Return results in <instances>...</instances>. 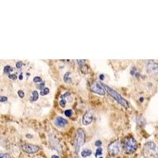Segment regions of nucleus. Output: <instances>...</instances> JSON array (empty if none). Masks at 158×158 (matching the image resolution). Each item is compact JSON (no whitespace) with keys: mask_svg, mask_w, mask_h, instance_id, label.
<instances>
[{"mask_svg":"<svg viewBox=\"0 0 158 158\" xmlns=\"http://www.w3.org/2000/svg\"><path fill=\"white\" fill-rule=\"evenodd\" d=\"M101 85H102V87L104 88V90H105V92H107V93H108L114 100H115L118 103L120 104L121 105L124 106L125 108H128L129 106L127 101H126L118 92H116L115 90H113V89H112V88H110L107 85H105V84H101Z\"/></svg>","mask_w":158,"mask_h":158,"instance_id":"obj_1","label":"nucleus"},{"mask_svg":"<svg viewBox=\"0 0 158 158\" xmlns=\"http://www.w3.org/2000/svg\"><path fill=\"white\" fill-rule=\"evenodd\" d=\"M143 153L146 158H158L157 146L153 142H146L144 146Z\"/></svg>","mask_w":158,"mask_h":158,"instance_id":"obj_2","label":"nucleus"},{"mask_svg":"<svg viewBox=\"0 0 158 158\" xmlns=\"http://www.w3.org/2000/svg\"><path fill=\"white\" fill-rule=\"evenodd\" d=\"M137 143L135 138L133 137H126L123 141V149L126 154H134L137 150Z\"/></svg>","mask_w":158,"mask_h":158,"instance_id":"obj_3","label":"nucleus"},{"mask_svg":"<svg viewBox=\"0 0 158 158\" xmlns=\"http://www.w3.org/2000/svg\"><path fill=\"white\" fill-rule=\"evenodd\" d=\"M85 134L82 129H78L76 132L75 142H74V147H75L76 153H78L80 150V148L85 144Z\"/></svg>","mask_w":158,"mask_h":158,"instance_id":"obj_4","label":"nucleus"},{"mask_svg":"<svg viewBox=\"0 0 158 158\" xmlns=\"http://www.w3.org/2000/svg\"><path fill=\"white\" fill-rule=\"evenodd\" d=\"M108 154H110V156L112 157L116 156L117 154H119V151H120V143H119L118 140L112 142V143L108 146Z\"/></svg>","mask_w":158,"mask_h":158,"instance_id":"obj_5","label":"nucleus"},{"mask_svg":"<svg viewBox=\"0 0 158 158\" xmlns=\"http://www.w3.org/2000/svg\"><path fill=\"white\" fill-rule=\"evenodd\" d=\"M21 148H22L23 151H25V153L30 154H36V153L39 151L40 149V147L38 146L32 144H24L21 146Z\"/></svg>","mask_w":158,"mask_h":158,"instance_id":"obj_6","label":"nucleus"},{"mask_svg":"<svg viewBox=\"0 0 158 158\" xmlns=\"http://www.w3.org/2000/svg\"><path fill=\"white\" fill-rule=\"evenodd\" d=\"M146 71L148 73L151 75H156L158 73V64L154 61L148 62L146 67Z\"/></svg>","mask_w":158,"mask_h":158,"instance_id":"obj_7","label":"nucleus"},{"mask_svg":"<svg viewBox=\"0 0 158 158\" xmlns=\"http://www.w3.org/2000/svg\"><path fill=\"white\" fill-rule=\"evenodd\" d=\"M91 90L95 93L103 96L105 94V90H104V88L102 87L101 84L98 82H94L91 85Z\"/></svg>","mask_w":158,"mask_h":158,"instance_id":"obj_8","label":"nucleus"},{"mask_svg":"<svg viewBox=\"0 0 158 158\" xmlns=\"http://www.w3.org/2000/svg\"><path fill=\"white\" fill-rule=\"evenodd\" d=\"M94 117V112L92 110L88 111L84 115V116L82 118V123L85 126H88L90 124L92 123V122L93 120Z\"/></svg>","mask_w":158,"mask_h":158,"instance_id":"obj_9","label":"nucleus"},{"mask_svg":"<svg viewBox=\"0 0 158 158\" xmlns=\"http://www.w3.org/2000/svg\"><path fill=\"white\" fill-rule=\"evenodd\" d=\"M55 124L58 127H60V128H63L65 126H67L68 124V122H67V119H63L62 117H57L55 121Z\"/></svg>","mask_w":158,"mask_h":158,"instance_id":"obj_10","label":"nucleus"},{"mask_svg":"<svg viewBox=\"0 0 158 158\" xmlns=\"http://www.w3.org/2000/svg\"><path fill=\"white\" fill-rule=\"evenodd\" d=\"M78 64H79V67H80L81 71L83 73H87L88 72V68L87 66L85 65V61L84 60H78Z\"/></svg>","mask_w":158,"mask_h":158,"instance_id":"obj_11","label":"nucleus"},{"mask_svg":"<svg viewBox=\"0 0 158 158\" xmlns=\"http://www.w3.org/2000/svg\"><path fill=\"white\" fill-rule=\"evenodd\" d=\"M92 150L90 149H83L82 151V153H81V155H82V157H90L92 155Z\"/></svg>","mask_w":158,"mask_h":158,"instance_id":"obj_12","label":"nucleus"},{"mask_svg":"<svg viewBox=\"0 0 158 158\" xmlns=\"http://www.w3.org/2000/svg\"><path fill=\"white\" fill-rule=\"evenodd\" d=\"M63 80H64L65 83H67V84H71L72 82V79L71 78V72H67L65 73Z\"/></svg>","mask_w":158,"mask_h":158,"instance_id":"obj_13","label":"nucleus"},{"mask_svg":"<svg viewBox=\"0 0 158 158\" xmlns=\"http://www.w3.org/2000/svg\"><path fill=\"white\" fill-rule=\"evenodd\" d=\"M38 98H39V94H38V93H37L36 90H34V91H32V101H36L38 100Z\"/></svg>","mask_w":158,"mask_h":158,"instance_id":"obj_14","label":"nucleus"},{"mask_svg":"<svg viewBox=\"0 0 158 158\" xmlns=\"http://www.w3.org/2000/svg\"><path fill=\"white\" fill-rule=\"evenodd\" d=\"M49 92H50V90H49L48 88L45 87L44 89H43V90H41L40 95H41V96H46V95H48V94L49 93Z\"/></svg>","mask_w":158,"mask_h":158,"instance_id":"obj_15","label":"nucleus"},{"mask_svg":"<svg viewBox=\"0 0 158 158\" xmlns=\"http://www.w3.org/2000/svg\"><path fill=\"white\" fill-rule=\"evenodd\" d=\"M13 71V68L10 66H6L4 67V73H10V72Z\"/></svg>","mask_w":158,"mask_h":158,"instance_id":"obj_16","label":"nucleus"},{"mask_svg":"<svg viewBox=\"0 0 158 158\" xmlns=\"http://www.w3.org/2000/svg\"><path fill=\"white\" fill-rule=\"evenodd\" d=\"M103 153V149L101 147H98L96 150V157H101Z\"/></svg>","mask_w":158,"mask_h":158,"instance_id":"obj_17","label":"nucleus"},{"mask_svg":"<svg viewBox=\"0 0 158 158\" xmlns=\"http://www.w3.org/2000/svg\"><path fill=\"white\" fill-rule=\"evenodd\" d=\"M66 104H67V101L64 100V99H61V101H60V107H62V108H65V107H66Z\"/></svg>","mask_w":158,"mask_h":158,"instance_id":"obj_18","label":"nucleus"},{"mask_svg":"<svg viewBox=\"0 0 158 158\" xmlns=\"http://www.w3.org/2000/svg\"><path fill=\"white\" fill-rule=\"evenodd\" d=\"M72 115H73V111L71 110V109H68V110L65 111V115L67 117H71L72 116Z\"/></svg>","mask_w":158,"mask_h":158,"instance_id":"obj_19","label":"nucleus"},{"mask_svg":"<svg viewBox=\"0 0 158 158\" xmlns=\"http://www.w3.org/2000/svg\"><path fill=\"white\" fill-rule=\"evenodd\" d=\"M33 82L35 83H38V82H42V78L40 77H35L33 78Z\"/></svg>","mask_w":158,"mask_h":158,"instance_id":"obj_20","label":"nucleus"},{"mask_svg":"<svg viewBox=\"0 0 158 158\" xmlns=\"http://www.w3.org/2000/svg\"><path fill=\"white\" fill-rule=\"evenodd\" d=\"M23 62H21V61H18V62H17V63H16V67L18 69H20V68H21V67H23Z\"/></svg>","mask_w":158,"mask_h":158,"instance_id":"obj_21","label":"nucleus"},{"mask_svg":"<svg viewBox=\"0 0 158 158\" xmlns=\"http://www.w3.org/2000/svg\"><path fill=\"white\" fill-rule=\"evenodd\" d=\"M18 96H20L21 98H24V97H25V93H24L22 90H18Z\"/></svg>","mask_w":158,"mask_h":158,"instance_id":"obj_22","label":"nucleus"},{"mask_svg":"<svg viewBox=\"0 0 158 158\" xmlns=\"http://www.w3.org/2000/svg\"><path fill=\"white\" fill-rule=\"evenodd\" d=\"M7 100H8V98H7V96H0V102H6V101H7Z\"/></svg>","mask_w":158,"mask_h":158,"instance_id":"obj_23","label":"nucleus"},{"mask_svg":"<svg viewBox=\"0 0 158 158\" xmlns=\"http://www.w3.org/2000/svg\"><path fill=\"white\" fill-rule=\"evenodd\" d=\"M9 78L12 79V80H16L17 75L16 74H9Z\"/></svg>","mask_w":158,"mask_h":158,"instance_id":"obj_24","label":"nucleus"},{"mask_svg":"<svg viewBox=\"0 0 158 158\" xmlns=\"http://www.w3.org/2000/svg\"><path fill=\"white\" fill-rule=\"evenodd\" d=\"M95 145H96V146L101 147V146L102 145V142H101V141H96V143H95Z\"/></svg>","mask_w":158,"mask_h":158,"instance_id":"obj_25","label":"nucleus"},{"mask_svg":"<svg viewBox=\"0 0 158 158\" xmlns=\"http://www.w3.org/2000/svg\"><path fill=\"white\" fill-rule=\"evenodd\" d=\"M0 158H10L7 154H0Z\"/></svg>","mask_w":158,"mask_h":158,"instance_id":"obj_26","label":"nucleus"},{"mask_svg":"<svg viewBox=\"0 0 158 158\" xmlns=\"http://www.w3.org/2000/svg\"><path fill=\"white\" fill-rule=\"evenodd\" d=\"M22 78H23L22 74H21V75L19 76V79H20V80H22Z\"/></svg>","mask_w":158,"mask_h":158,"instance_id":"obj_27","label":"nucleus"},{"mask_svg":"<svg viewBox=\"0 0 158 158\" xmlns=\"http://www.w3.org/2000/svg\"><path fill=\"white\" fill-rule=\"evenodd\" d=\"M100 78H101V80H104V75H101L100 76Z\"/></svg>","mask_w":158,"mask_h":158,"instance_id":"obj_28","label":"nucleus"},{"mask_svg":"<svg viewBox=\"0 0 158 158\" xmlns=\"http://www.w3.org/2000/svg\"><path fill=\"white\" fill-rule=\"evenodd\" d=\"M51 158H60L58 156H55V155H53L52 157H51Z\"/></svg>","mask_w":158,"mask_h":158,"instance_id":"obj_29","label":"nucleus"}]
</instances>
